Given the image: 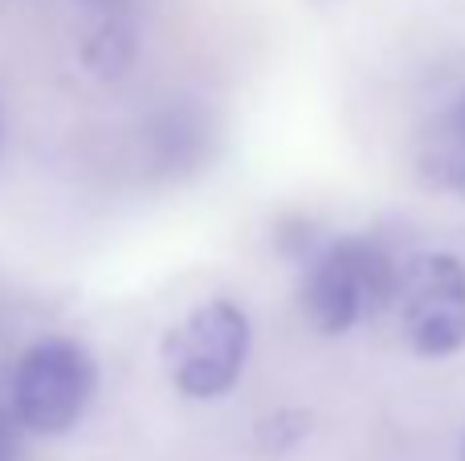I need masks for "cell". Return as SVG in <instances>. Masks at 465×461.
<instances>
[{
  "label": "cell",
  "instance_id": "obj_6",
  "mask_svg": "<svg viewBox=\"0 0 465 461\" xmlns=\"http://www.w3.org/2000/svg\"><path fill=\"white\" fill-rule=\"evenodd\" d=\"M135 45H139L135 29H131L123 16H114V21H106L103 29L86 41L82 62H86V70L103 74V78H114V74H127V65L135 62Z\"/></svg>",
  "mask_w": 465,
  "mask_h": 461
},
{
  "label": "cell",
  "instance_id": "obj_8",
  "mask_svg": "<svg viewBox=\"0 0 465 461\" xmlns=\"http://www.w3.org/2000/svg\"><path fill=\"white\" fill-rule=\"evenodd\" d=\"M306 433H311V417L290 408V413H273L270 421L257 425V446H262V454L282 457V454H290Z\"/></svg>",
  "mask_w": 465,
  "mask_h": 461
},
{
  "label": "cell",
  "instance_id": "obj_9",
  "mask_svg": "<svg viewBox=\"0 0 465 461\" xmlns=\"http://www.w3.org/2000/svg\"><path fill=\"white\" fill-rule=\"evenodd\" d=\"M0 461H21V421L0 408Z\"/></svg>",
  "mask_w": 465,
  "mask_h": 461
},
{
  "label": "cell",
  "instance_id": "obj_1",
  "mask_svg": "<svg viewBox=\"0 0 465 461\" xmlns=\"http://www.w3.org/2000/svg\"><path fill=\"white\" fill-rule=\"evenodd\" d=\"M401 266L371 237H343L311 261L302 282V310L319 335H347L355 323L392 307Z\"/></svg>",
  "mask_w": 465,
  "mask_h": 461
},
{
  "label": "cell",
  "instance_id": "obj_5",
  "mask_svg": "<svg viewBox=\"0 0 465 461\" xmlns=\"http://www.w3.org/2000/svg\"><path fill=\"white\" fill-rule=\"evenodd\" d=\"M213 147V127L196 106H176V111H163L152 123V155L168 168L184 172L193 163H201Z\"/></svg>",
  "mask_w": 465,
  "mask_h": 461
},
{
  "label": "cell",
  "instance_id": "obj_3",
  "mask_svg": "<svg viewBox=\"0 0 465 461\" xmlns=\"http://www.w3.org/2000/svg\"><path fill=\"white\" fill-rule=\"evenodd\" d=\"M172 384L188 400H221L249 359V319L237 302L213 299L172 327L163 343Z\"/></svg>",
  "mask_w": 465,
  "mask_h": 461
},
{
  "label": "cell",
  "instance_id": "obj_2",
  "mask_svg": "<svg viewBox=\"0 0 465 461\" xmlns=\"http://www.w3.org/2000/svg\"><path fill=\"white\" fill-rule=\"evenodd\" d=\"M98 388V368L82 343L74 339H37L16 359L8 384V413L33 437H62L86 417Z\"/></svg>",
  "mask_w": 465,
  "mask_h": 461
},
{
  "label": "cell",
  "instance_id": "obj_4",
  "mask_svg": "<svg viewBox=\"0 0 465 461\" xmlns=\"http://www.w3.org/2000/svg\"><path fill=\"white\" fill-rule=\"evenodd\" d=\"M392 307L417 356H458L465 351V261L453 253H417L401 266Z\"/></svg>",
  "mask_w": 465,
  "mask_h": 461
},
{
  "label": "cell",
  "instance_id": "obj_10",
  "mask_svg": "<svg viewBox=\"0 0 465 461\" xmlns=\"http://www.w3.org/2000/svg\"><path fill=\"white\" fill-rule=\"evenodd\" d=\"M450 143L465 147V90H461L458 103H453V111H450Z\"/></svg>",
  "mask_w": 465,
  "mask_h": 461
},
{
  "label": "cell",
  "instance_id": "obj_13",
  "mask_svg": "<svg viewBox=\"0 0 465 461\" xmlns=\"http://www.w3.org/2000/svg\"><path fill=\"white\" fill-rule=\"evenodd\" d=\"M0 143H5V127H0Z\"/></svg>",
  "mask_w": 465,
  "mask_h": 461
},
{
  "label": "cell",
  "instance_id": "obj_12",
  "mask_svg": "<svg viewBox=\"0 0 465 461\" xmlns=\"http://www.w3.org/2000/svg\"><path fill=\"white\" fill-rule=\"evenodd\" d=\"M458 461H465V433H461V449H458Z\"/></svg>",
  "mask_w": 465,
  "mask_h": 461
},
{
  "label": "cell",
  "instance_id": "obj_7",
  "mask_svg": "<svg viewBox=\"0 0 465 461\" xmlns=\"http://www.w3.org/2000/svg\"><path fill=\"white\" fill-rule=\"evenodd\" d=\"M420 176H425V184H433L437 192H450V196H458V201H465V147L445 139L441 147L425 152L420 155Z\"/></svg>",
  "mask_w": 465,
  "mask_h": 461
},
{
  "label": "cell",
  "instance_id": "obj_11",
  "mask_svg": "<svg viewBox=\"0 0 465 461\" xmlns=\"http://www.w3.org/2000/svg\"><path fill=\"white\" fill-rule=\"evenodd\" d=\"M82 5H90V8H103V13H119V8H127L131 0H82Z\"/></svg>",
  "mask_w": 465,
  "mask_h": 461
}]
</instances>
